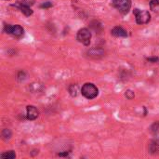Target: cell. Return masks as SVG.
Returning <instances> with one entry per match:
<instances>
[{"label":"cell","mask_w":159,"mask_h":159,"mask_svg":"<svg viewBox=\"0 0 159 159\" xmlns=\"http://www.w3.org/2000/svg\"><path fill=\"white\" fill-rule=\"evenodd\" d=\"M26 111H27V119L34 120V119H37L38 117L39 112H38V110L37 108L34 107V106H33V105L27 106Z\"/></svg>","instance_id":"6"},{"label":"cell","mask_w":159,"mask_h":159,"mask_svg":"<svg viewBox=\"0 0 159 159\" xmlns=\"http://www.w3.org/2000/svg\"><path fill=\"white\" fill-rule=\"evenodd\" d=\"M150 151L152 154H155L157 152H159V144L158 143H156V141H154V143H152V144L150 145Z\"/></svg>","instance_id":"10"},{"label":"cell","mask_w":159,"mask_h":159,"mask_svg":"<svg viewBox=\"0 0 159 159\" xmlns=\"http://www.w3.org/2000/svg\"><path fill=\"white\" fill-rule=\"evenodd\" d=\"M81 92H82V95L85 98H87L88 100H92V99H94L98 96L99 90L94 84L86 83L81 88Z\"/></svg>","instance_id":"1"},{"label":"cell","mask_w":159,"mask_h":159,"mask_svg":"<svg viewBox=\"0 0 159 159\" xmlns=\"http://www.w3.org/2000/svg\"><path fill=\"white\" fill-rule=\"evenodd\" d=\"M125 95H126V97H127L129 100H132V99L134 98V96H135L134 92H133V91H131V90H127Z\"/></svg>","instance_id":"15"},{"label":"cell","mask_w":159,"mask_h":159,"mask_svg":"<svg viewBox=\"0 0 159 159\" xmlns=\"http://www.w3.org/2000/svg\"><path fill=\"white\" fill-rule=\"evenodd\" d=\"M40 7H41L42 9H48V8L52 7V3H51V2H44Z\"/></svg>","instance_id":"16"},{"label":"cell","mask_w":159,"mask_h":159,"mask_svg":"<svg viewBox=\"0 0 159 159\" xmlns=\"http://www.w3.org/2000/svg\"><path fill=\"white\" fill-rule=\"evenodd\" d=\"M76 39L78 40V42L82 43L83 45L88 46L90 43V39H91V33L90 32V30H87V28L80 29L77 32Z\"/></svg>","instance_id":"3"},{"label":"cell","mask_w":159,"mask_h":159,"mask_svg":"<svg viewBox=\"0 0 159 159\" xmlns=\"http://www.w3.org/2000/svg\"><path fill=\"white\" fill-rule=\"evenodd\" d=\"M69 91H70V94L73 97L76 96L77 95V87L76 85H72L69 87Z\"/></svg>","instance_id":"11"},{"label":"cell","mask_w":159,"mask_h":159,"mask_svg":"<svg viewBox=\"0 0 159 159\" xmlns=\"http://www.w3.org/2000/svg\"><path fill=\"white\" fill-rule=\"evenodd\" d=\"M134 14L136 16V22L138 24H146L151 20V15L147 10L134 9Z\"/></svg>","instance_id":"4"},{"label":"cell","mask_w":159,"mask_h":159,"mask_svg":"<svg viewBox=\"0 0 159 159\" xmlns=\"http://www.w3.org/2000/svg\"><path fill=\"white\" fill-rule=\"evenodd\" d=\"M19 8L20 9L22 10V12L25 15V16H31L33 14V10L31 9L30 7L28 6H25V5H23L21 3H19Z\"/></svg>","instance_id":"8"},{"label":"cell","mask_w":159,"mask_h":159,"mask_svg":"<svg viewBox=\"0 0 159 159\" xmlns=\"http://www.w3.org/2000/svg\"><path fill=\"white\" fill-rule=\"evenodd\" d=\"M2 136L5 140H9L11 137V132L9 129H4L2 132Z\"/></svg>","instance_id":"13"},{"label":"cell","mask_w":159,"mask_h":159,"mask_svg":"<svg viewBox=\"0 0 159 159\" xmlns=\"http://www.w3.org/2000/svg\"><path fill=\"white\" fill-rule=\"evenodd\" d=\"M112 34L116 37H126L128 35V33L126 30H124L120 26H116L112 30Z\"/></svg>","instance_id":"7"},{"label":"cell","mask_w":159,"mask_h":159,"mask_svg":"<svg viewBox=\"0 0 159 159\" xmlns=\"http://www.w3.org/2000/svg\"><path fill=\"white\" fill-rule=\"evenodd\" d=\"M34 3V0H23V1L21 2V4L25 5V6H28V7L33 6Z\"/></svg>","instance_id":"14"},{"label":"cell","mask_w":159,"mask_h":159,"mask_svg":"<svg viewBox=\"0 0 159 159\" xmlns=\"http://www.w3.org/2000/svg\"><path fill=\"white\" fill-rule=\"evenodd\" d=\"M158 6H159V0H152L151 3H150V8L154 11L157 9Z\"/></svg>","instance_id":"12"},{"label":"cell","mask_w":159,"mask_h":159,"mask_svg":"<svg viewBox=\"0 0 159 159\" xmlns=\"http://www.w3.org/2000/svg\"><path fill=\"white\" fill-rule=\"evenodd\" d=\"M5 31L8 34H10L14 37H21L23 34V28L21 25H5Z\"/></svg>","instance_id":"5"},{"label":"cell","mask_w":159,"mask_h":159,"mask_svg":"<svg viewBox=\"0 0 159 159\" xmlns=\"http://www.w3.org/2000/svg\"><path fill=\"white\" fill-rule=\"evenodd\" d=\"M112 5L122 14H127L131 8V1L130 0H113Z\"/></svg>","instance_id":"2"},{"label":"cell","mask_w":159,"mask_h":159,"mask_svg":"<svg viewBox=\"0 0 159 159\" xmlns=\"http://www.w3.org/2000/svg\"><path fill=\"white\" fill-rule=\"evenodd\" d=\"M16 157V154L13 151H9L1 154L2 159H14Z\"/></svg>","instance_id":"9"},{"label":"cell","mask_w":159,"mask_h":159,"mask_svg":"<svg viewBox=\"0 0 159 159\" xmlns=\"http://www.w3.org/2000/svg\"><path fill=\"white\" fill-rule=\"evenodd\" d=\"M158 58L157 57H153V58H147V61L148 62H158Z\"/></svg>","instance_id":"17"}]
</instances>
